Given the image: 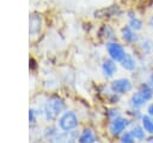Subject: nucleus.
Wrapping results in <instances>:
<instances>
[{"label": "nucleus", "mask_w": 153, "mask_h": 143, "mask_svg": "<svg viewBox=\"0 0 153 143\" xmlns=\"http://www.w3.org/2000/svg\"><path fill=\"white\" fill-rule=\"evenodd\" d=\"M65 109V102L59 96H51L43 107V114L48 121L55 120Z\"/></svg>", "instance_id": "f257e3e1"}, {"label": "nucleus", "mask_w": 153, "mask_h": 143, "mask_svg": "<svg viewBox=\"0 0 153 143\" xmlns=\"http://www.w3.org/2000/svg\"><path fill=\"white\" fill-rule=\"evenodd\" d=\"M78 117L75 115L74 112L72 111H67L63 112L61 114V117L59 118L57 121V126L62 130V131H71V130H75L78 127Z\"/></svg>", "instance_id": "f03ea898"}, {"label": "nucleus", "mask_w": 153, "mask_h": 143, "mask_svg": "<svg viewBox=\"0 0 153 143\" xmlns=\"http://www.w3.org/2000/svg\"><path fill=\"white\" fill-rule=\"evenodd\" d=\"M130 120L124 118V117H115L114 119H111L110 125H109V131L112 136H120L124 132V130L130 125Z\"/></svg>", "instance_id": "7ed1b4c3"}, {"label": "nucleus", "mask_w": 153, "mask_h": 143, "mask_svg": "<svg viewBox=\"0 0 153 143\" xmlns=\"http://www.w3.org/2000/svg\"><path fill=\"white\" fill-rule=\"evenodd\" d=\"M106 52L109 54V58H111L116 62H121V60L124 58V55L127 53L124 47L121 43L115 42V41L106 43Z\"/></svg>", "instance_id": "20e7f679"}, {"label": "nucleus", "mask_w": 153, "mask_h": 143, "mask_svg": "<svg viewBox=\"0 0 153 143\" xmlns=\"http://www.w3.org/2000/svg\"><path fill=\"white\" fill-rule=\"evenodd\" d=\"M110 89L114 93H116L118 95H122V94L129 93L133 89V84L128 78H118V79H115L110 84Z\"/></svg>", "instance_id": "39448f33"}, {"label": "nucleus", "mask_w": 153, "mask_h": 143, "mask_svg": "<svg viewBox=\"0 0 153 143\" xmlns=\"http://www.w3.org/2000/svg\"><path fill=\"white\" fill-rule=\"evenodd\" d=\"M78 139H79V132L76 130L63 131L61 133H57L53 138L54 143H76Z\"/></svg>", "instance_id": "423d86ee"}, {"label": "nucleus", "mask_w": 153, "mask_h": 143, "mask_svg": "<svg viewBox=\"0 0 153 143\" xmlns=\"http://www.w3.org/2000/svg\"><path fill=\"white\" fill-rule=\"evenodd\" d=\"M121 37L123 38V41H126L127 43H136L140 40L139 34L133 30L129 25H124L121 29Z\"/></svg>", "instance_id": "0eeeda50"}, {"label": "nucleus", "mask_w": 153, "mask_h": 143, "mask_svg": "<svg viewBox=\"0 0 153 143\" xmlns=\"http://www.w3.org/2000/svg\"><path fill=\"white\" fill-rule=\"evenodd\" d=\"M102 72L105 77H112L116 72H117V65L116 61L112 60L111 58L109 59H104L103 64H102Z\"/></svg>", "instance_id": "6e6552de"}, {"label": "nucleus", "mask_w": 153, "mask_h": 143, "mask_svg": "<svg viewBox=\"0 0 153 143\" xmlns=\"http://www.w3.org/2000/svg\"><path fill=\"white\" fill-rule=\"evenodd\" d=\"M96 141H97V135L90 127L84 129L82 132L79 135V139H78L79 143H96Z\"/></svg>", "instance_id": "1a4fd4ad"}, {"label": "nucleus", "mask_w": 153, "mask_h": 143, "mask_svg": "<svg viewBox=\"0 0 153 143\" xmlns=\"http://www.w3.org/2000/svg\"><path fill=\"white\" fill-rule=\"evenodd\" d=\"M29 32L31 35H37L41 30V24H42V20H41V17L36 13H32L30 16V19H29Z\"/></svg>", "instance_id": "9d476101"}, {"label": "nucleus", "mask_w": 153, "mask_h": 143, "mask_svg": "<svg viewBox=\"0 0 153 143\" xmlns=\"http://www.w3.org/2000/svg\"><path fill=\"white\" fill-rule=\"evenodd\" d=\"M137 62H136V59L130 54V53H126L124 58L121 60V66L127 70V71H133L135 67H136Z\"/></svg>", "instance_id": "9b49d317"}, {"label": "nucleus", "mask_w": 153, "mask_h": 143, "mask_svg": "<svg viewBox=\"0 0 153 143\" xmlns=\"http://www.w3.org/2000/svg\"><path fill=\"white\" fill-rule=\"evenodd\" d=\"M129 17V20H128V25L135 30V31H139L143 28V22L141 18H139L136 14H131V16H128Z\"/></svg>", "instance_id": "f8f14e48"}, {"label": "nucleus", "mask_w": 153, "mask_h": 143, "mask_svg": "<svg viewBox=\"0 0 153 143\" xmlns=\"http://www.w3.org/2000/svg\"><path fill=\"white\" fill-rule=\"evenodd\" d=\"M146 99L139 93V91H136V93H134L133 95H131V99H130V105L134 107V108H140V107H142V106H145L146 105Z\"/></svg>", "instance_id": "ddd939ff"}, {"label": "nucleus", "mask_w": 153, "mask_h": 143, "mask_svg": "<svg viewBox=\"0 0 153 143\" xmlns=\"http://www.w3.org/2000/svg\"><path fill=\"white\" fill-rule=\"evenodd\" d=\"M141 125L147 133L153 135V117H151L149 114L142 115L141 117Z\"/></svg>", "instance_id": "4468645a"}, {"label": "nucleus", "mask_w": 153, "mask_h": 143, "mask_svg": "<svg viewBox=\"0 0 153 143\" xmlns=\"http://www.w3.org/2000/svg\"><path fill=\"white\" fill-rule=\"evenodd\" d=\"M130 132L133 133V136H134L135 139H137V141H143L145 137H146V131H145V129L142 127V125L135 124V125L131 127Z\"/></svg>", "instance_id": "2eb2a0df"}, {"label": "nucleus", "mask_w": 153, "mask_h": 143, "mask_svg": "<svg viewBox=\"0 0 153 143\" xmlns=\"http://www.w3.org/2000/svg\"><path fill=\"white\" fill-rule=\"evenodd\" d=\"M137 91L146 99V101H149V100H152V97H153V89L149 87V84L142 83V84L139 87V90H137Z\"/></svg>", "instance_id": "dca6fc26"}, {"label": "nucleus", "mask_w": 153, "mask_h": 143, "mask_svg": "<svg viewBox=\"0 0 153 143\" xmlns=\"http://www.w3.org/2000/svg\"><path fill=\"white\" fill-rule=\"evenodd\" d=\"M140 48L145 54H149L153 52V41L149 38H142L140 42Z\"/></svg>", "instance_id": "f3484780"}, {"label": "nucleus", "mask_w": 153, "mask_h": 143, "mask_svg": "<svg viewBox=\"0 0 153 143\" xmlns=\"http://www.w3.org/2000/svg\"><path fill=\"white\" fill-rule=\"evenodd\" d=\"M121 143H135V137L130 131H126L121 135Z\"/></svg>", "instance_id": "a211bd4d"}, {"label": "nucleus", "mask_w": 153, "mask_h": 143, "mask_svg": "<svg viewBox=\"0 0 153 143\" xmlns=\"http://www.w3.org/2000/svg\"><path fill=\"white\" fill-rule=\"evenodd\" d=\"M57 133H59V132H57V131H56V129H55V127H53V126L47 127V129H45V131H44V135H45L47 137H49L50 139H53Z\"/></svg>", "instance_id": "6ab92c4d"}, {"label": "nucleus", "mask_w": 153, "mask_h": 143, "mask_svg": "<svg viewBox=\"0 0 153 143\" xmlns=\"http://www.w3.org/2000/svg\"><path fill=\"white\" fill-rule=\"evenodd\" d=\"M29 121H30V124H35L36 123V112L33 109L29 111Z\"/></svg>", "instance_id": "aec40b11"}, {"label": "nucleus", "mask_w": 153, "mask_h": 143, "mask_svg": "<svg viewBox=\"0 0 153 143\" xmlns=\"http://www.w3.org/2000/svg\"><path fill=\"white\" fill-rule=\"evenodd\" d=\"M147 114H149L151 117H153V103H151V105L147 107Z\"/></svg>", "instance_id": "412c9836"}, {"label": "nucleus", "mask_w": 153, "mask_h": 143, "mask_svg": "<svg viewBox=\"0 0 153 143\" xmlns=\"http://www.w3.org/2000/svg\"><path fill=\"white\" fill-rule=\"evenodd\" d=\"M148 84H149V87L153 89V72L151 73V76H149V79H148Z\"/></svg>", "instance_id": "4be33fe9"}, {"label": "nucleus", "mask_w": 153, "mask_h": 143, "mask_svg": "<svg viewBox=\"0 0 153 143\" xmlns=\"http://www.w3.org/2000/svg\"><path fill=\"white\" fill-rule=\"evenodd\" d=\"M30 62H31V64H30V67H31V68H36V62H35V60H33V59H30Z\"/></svg>", "instance_id": "5701e85b"}, {"label": "nucleus", "mask_w": 153, "mask_h": 143, "mask_svg": "<svg viewBox=\"0 0 153 143\" xmlns=\"http://www.w3.org/2000/svg\"><path fill=\"white\" fill-rule=\"evenodd\" d=\"M149 25H151V28L153 29V16L149 18Z\"/></svg>", "instance_id": "b1692460"}]
</instances>
